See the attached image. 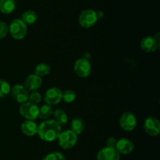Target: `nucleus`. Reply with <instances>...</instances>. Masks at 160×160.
Here are the masks:
<instances>
[{
  "label": "nucleus",
  "instance_id": "obj_1",
  "mask_svg": "<svg viewBox=\"0 0 160 160\" xmlns=\"http://www.w3.org/2000/svg\"><path fill=\"white\" fill-rule=\"evenodd\" d=\"M61 132L62 128L57 122L54 119H46L38 126L37 133L42 141L52 142L58 139Z\"/></svg>",
  "mask_w": 160,
  "mask_h": 160
},
{
  "label": "nucleus",
  "instance_id": "obj_2",
  "mask_svg": "<svg viewBox=\"0 0 160 160\" xmlns=\"http://www.w3.org/2000/svg\"><path fill=\"white\" fill-rule=\"evenodd\" d=\"M9 31L13 39L20 40L26 36L28 33V27L21 19H15L10 23Z\"/></svg>",
  "mask_w": 160,
  "mask_h": 160
},
{
  "label": "nucleus",
  "instance_id": "obj_3",
  "mask_svg": "<svg viewBox=\"0 0 160 160\" xmlns=\"http://www.w3.org/2000/svg\"><path fill=\"white\" fill-rule=\"evenodd\" d=\"M77 141H78V135L70 130L61 132L58 137L59 145L63 149L72 148L76 144Z\"/></svg>",
  "mask_w": 160,
  "mask_h": 160
},
{
  "label": "nucleus",
  "instance_id": "obj_4",
  "mask_svg": "<svg viewBox=\"0 0 160 160\" xmlns=\"http://www.w3.org/2000/svg\"><path fill=\"white\" fill-rule=\"evenodd\" d=\"M39 108L37 104L27 101L20 107V114L27 120H34L38 117Z\"/></svg>",
  "mask_w": 160,
  "mask_h": 160
},
{
  "label": "nucleus",
  "instance_id": "obj_5",
  "mask_svg": "<svg viewBox=\"0 0 160 160\" xmlns=\"http://www.w3.org/2000/svg\"><path fill=\"white\" fill-rule=\"evenodd\" d=\"M98 20L96 12L93 9H85L79 17V24L84 28L94 26Z\"/></svg>",
  "mask_w": 160,
  "mask_h": 160
},
{
  "label": "nucleus",
  "instance_id": "obj_6",
  "mask_svg": "<svg viewBox=\"0 0 160 160\" xmlns=\"http://www.w3.org/2000/svg\"><path fill=\"white\" fill-rule=\"evenodd\" d=\"M74 71L78 76L81 78H87L92 72V65L87 59L80 58L75 62Z\"/></svg>",
  "mask_w": 160,
  "mask_h": 160
},
{
  "label": "nucleus",
  "instance_id": "obj_7",
  "mask_svg": "<svg viewBox=\"0 0 160 160\" xmlns=\"http://www.w3.org/2000/svg\"><path fill=\"white\" fill-rule=\"evenodd\" d=\"M120 125L125 131H132L137 125V119L133 113L127 111L120 117Z\"/></svg>",
  "mask_w": 160,
  "mask_h": 160
},
{
  "label": "nucleus",
  "instance_id": "obj_8",
  "mask_svg": "<svg viewBox=\"0 0 160 160\" xmlns=\"http://www.w3.org/2000/svg\"><path fill=\"white\" fill-rule=\"evenodd\" d=\"M144 130L149 136H155L160 133V122L156 118L150 116L145 119L144 122Z\"/></svg>",
  "mask_w": 160,
  "mask_h": 160
},
{
  "label": "nucleus",
  "instance_id": "obj_9",
  "mask_svg": "<svg viewBox=\"0 0 160 160\" xmlns=\"http://www.w3.org/2000/svg\"><path fill=\"white\" fill-rule=\"evenodd\" d=\"M62 90L59 88H50L45 94V101L46 102L47 104H57L62 100Z\"/></svg>",
  "mask_w": 160,
  "mask_h": 160
},
{
  "label": "nucleus",
  "instance_id": "obj_10",
  "mask_svg": "<svg viewBox=\"0 0 160 160\" xmlns=\"http://www.w3.org/2000/svg\"><path fill=\"white\" fill-rule=\"evenodd\" d=\"M11 93L14 100L18 103L23 104L28 100V97H29L28 91L22 85H15L11 89Z\"/></svg>",
  "mask_w": 160,
  "mask_h": 160
},
{
  "label": "nucleus",
  "instance_id": "obj_11",
  "mask_svg": "<svg viewBox=\"0 0 160 160\" xmlns=\"http://www.w3.org/2000/svg\"><path fill=\"white\" fill-rule=\"evenodd\" d=\"M120 154L116 147H106L101 149L97 155V160H120Z\"/></svg>",
  "mask_w": 160,
  "mask_h": 160
},
{
  "label": "nucleus",
  "instance_id": "obj_12",
  "mask_svg": "<svg viewBox=\"0 0 160 160\" xmlns=\"http://www.w3.org/2000/svg\"><path fill=\"white\" fill-rule=\"evenodd\" d=\"M134 148V143L128 138H122L117 141L116 149L122 155H128L131 153Z\"/></svg>",
  "mask_w": 160,
  "mask_h": 160
},
{
  "label": "nucleus",
  "instance_id": "obj_13",
  "mask_svg": "<svg viewBox=\"0 0 160 160\" xmlns=\"http://www.w3.org/2000/svg\"><path fill=\"white\" fill-rule=\"evenodd\" d=\"M159 47V40L155 37L146 36L141 41V48L147 53H152Z\"/></svg>",
  "mask_w": 160,
  "mask_h": 160
},
{
  "label": "nucleus",
  "instance_id": "obj_14",
  "mask_svg": "<svg viewBox=\"0 0 160 160\" xmlns=\"http://www.w3.org/2000/svg\"><path fill=\"white\" fill-rule=\"evenodd\" d=\"M42 84V81L41 77L34 74V75H31L27 77L26 80H25L24 87L26 88L28 92L29 91L30 92H34V91H36L38 89H39Z\"/></svg>",
  "mask_w": 160,
  "mask_h": 160
},
{
  "label": "nucleus",
  "instance_id": "obj_15",
  "mask_svg": "<svg viewBox=\"0 0 160 160\" xmlns=\"http://www.w3.org/2000/svg\"><path fill=\"white\" fill-rule=\"evenodd\" d=\"M22 133L28 136H32L38 132V125L33 120H26L21 124Z\"/></svg>",
  "mask_w": 160,
  "mask_h": 160
},
{
  "label": "nucleus",
  "instance_id": "obj_16",
  "mask_svg": "<svg viewBox=\"0 0 160 160\" xmlns=\"http://www.w3.org/2000/svg\"><path fill=\"white\" fill-rule=\"evenodd\" d=\"M16 9L15 0H0V11L5 14H9Z\"/></svg>",
  "mask_w": 160,
  "mask_h": 160
},
{
  "label": "nucleus",
  "instance_id": "obj_17",
  "mask_svg": "<svg viewBox=\"0 0 160 160\" xmlns=\"http://www.w3.org/2000/svg\"><path fill=\"white\" fill-rule=\"evenodd\" d=\"M70 127H71V130H72L73 133L78 135L82 133V132L84 131V124L81 119H79V118H75V119H73L72 120L71 124H70Z\"/></svg>",
  "mask_w": 160,
  "mask_h": 160
},
{
  "label": "nucleus",
  "instance_id": "obj_18",
  "mask_svg": "<svg viewBox=\"0 0 160 160\" xmlns=\"http://www.w3.org/2000/svg\"><path fill=\"white\" fill-rule=\"evenodd\" d=\"M21 20L26 24H33L38 20V16L34 11L28 10L23 13L21 16Z\"/></svg>",
  "mask_w": 160,
  "mask_h": 160
},
{
  "label": "nucleus",
  "instance_id": "obj_19",
  "mask_svg": "<svg viewBox=\"0 0 160 160\" xmlns=\"http://www.w3.org/2000/svg\"><path fill=\"white\" fill-rule=\"evenodd\" d=\"M54 120L57 122L60 125H65L67 122V120H68L67 115L62 109H56L54 111Z\"/></svg>",
  "mask_w": 160,
  "mask_h": 160
},
{
  "label": "nucleus",
  "instance_id": "obj_20",
  "mask_svg": "<svg viewBox=\"0 0 160 160\" xmlns=\"http://www.w3.org/2000/svg\"><path fill=\"white\" fill-rule=\"evenodd\" d=\"M53 113L52 108L49 104H44L39 108L38 110V117L42 119H47L52 115Z\"/></svg>",
  "mask_w": 160,
  "mask_h": 160
},
{
  "label": "nucleus",
  "instance_id": "obj_21",
  "mask_svg": "<svg viewBox=\"0 0 160 160\" xmlns=\"http://www.w3.org/2000/svg\"><path fill=\"white\" fill-rule=\"evenodd\" d=\"M50 72V66L45 63H41L35 67V75L39 77H43L48 75Z\"/></svg>",
  "mask_w": 160,
  "mask_h": 160
},
{
  "label": "nucleus",
  "instance_id": "obj_22",
  "mask_svg": "<svg viewBox=\"0 0 160 160\" xmlns=\"http://www.w3.org/2000/svg\"><path fill=\"white\" fill-rule=\"evenodd\" d=\"M10 92V85L5 80L0 79V97H5Z\"/></svg>",
  "mask_w": 160,
  "mask_h": 160
},
{
  "label": "nucleus",
  "instance_id": "obj_23",
  "mask_svg": "<svg viewBox=\"0 0 160 160\" xmlns=\"http://www.w3.org/2000/svg\"><path fill=\"white\" fill-rule=\"evenodd\" d=\"M75 99H76V94L73 90L68 89V90L62 92V100H63L66 103H72L73 101H74Z\"/></svg>",
  "mask_w": 160,
  "mask_h": 160
},
{
  "label": "nucleus",
  "instance_id": "obj_24",
  "mask_svg": "<svg viewBox=\"0 0 160 160\" xmlns=\"http://www.w3.org/2000/svg\"><path fill=\"white\" fill-rule=\"evenodd\" d=\"M42 160H66V158L62 153L56 152L47 155L46 156L42 158Z\"/></svg>",
  "mask_w": 160,
  "mask_h": 160
},
{
  "label": "nucleus",
  "instance_id": "obj_25",
  "mask_svg": "<svg viewBox=\"0 0 160 160\" xmlns=\"http://www.w3.org/2000/svg\"><path fill=\"white\" fill-rule=\"evenodd\" d=\"M28 100L31 103L34 104H37L40 103L41 100H42V96L37 91H34V92H31L29 94V97H28Z\"/></svg>",
  "mask_w": 160,
  "mask_h": 160
},
{
  "label": "nucleus",
  "instance_id": "obj_26",
  "mask_svg": "<svg viewBox=\"0 0 160 160\" xmlns=\"http://www.w3.org/2000/svg\"><path fill=\"white\" fill-rule=\"evenodd\" d=\"M8 32H9V27L5 22L0 21V39L6 37Z\"/></svg>",
  "mask_w": 160,
  "mask_h": 160
},
{
  "label": "nucleus",
  "instance_id": "obj_27",
  "mask_svg": "<svg viewBox=\"0 0 160 160\" xmlns=\"http://www.w3.org/2000/svg\"><path fill=\"white\" fill-rule=\"evenodd\" d=\"M117 139L114 137H109L108 138L107 141H106V147H116V144H117Z\"/></svg>",
  "mask_w": 160,
  "mask_h": 160
},
{
  "label": "nucleus",
  "instance_id": "obj_28",
  "mask_svg": "<svg viewBox=\"0 0 160 160\" xmlns=\"http://www.w3.org/2000/svg\"><path fill=\"white\" fill-rule=\"evenodd\" d=\"M96 14H97V17H98V19L102 18L103 16V13L101 12V11H98V12H96Z\"/></svg>",
  "mask_w": 160,
  "mask_h": 160
}]
</instances>
